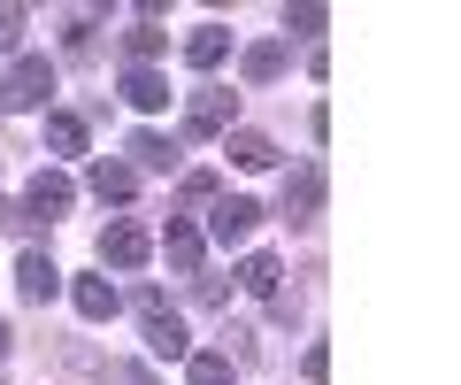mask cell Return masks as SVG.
Listing matches in <instances>:
<instances>
[{
	"label": "cell",
	"mask_w": 461,
	"mask_h": 385,
	"mask_svg": "<svg viewBox=\"0 0 461 385\" xmlns=\"http://www.w3.org/2000/svg\"><path fill=\"white\" fill-rule=\"evenodd\" d=\"M47 93H54V62H47V54H23V62H8V78H0V108H8V116H32Z\"/></svg>",
	"instance_id": "6da1fadb"
},
{
	"label": "cell",
	"mask_w": 461,
	"mask_h": 385,
	"mask_svg": "<svg viewBox=\"0 0 461 385\" xmlns=\"http://www.w3.org/2000/svg\"><path fill=\"white\" fill-rule=\"evenodd\" d=\"M239 124V93L230 85H193V101H185V139H215Z\"/></svg>",
	"instance_id": "7a4b0ae2"
},
{
	"label": "cell",
	"mask_w": 461,
	"mask_h": 385,
	"mask_svg": "<svg viewBox=\"0 0 461 385\" xmlns=\"http://www.w3.org/2000/svg\"><path fill=\"white\" fill-rule=\"evenodd\" d=\"M139 316H147V354H154V362H177V354H185V324L169 316V301L154 293V285L139 293Z\"/></svg>",
	"instance_id": "3957f363"
},
{
	"label": "cell",
	"mask_w": 461,
	"mask_h": 385,
	"mask_svg": "<svg viewBox=\"0 0 461 385\" xmlns=\"http://www.w3.org/2000/svg\"><path fill=\"white\" fill-rule=\"evenodd\" d=\"M69 201H77V185H69L62 170H39V178L23 185V208H16V216H23V224H32V216H47V224H54Z\"/></svg>",
	"instance_id": "277c9868"
},
{
	"label": "cell",
	"mask_w": 461,
	"mask_h": 385,
	"mask_svg": "<svg viewBox=\"0 0 461 385\" xmlns=\"http://www.w3.org/2000/svg\"><path fill=\"white\" fill-rule=\"evenodd\" d=\"M154 254V239H147V224H131V216H115L108 232H100V262H115V270H139Z\"/></svg>",
	"instance_id": "5b68a950"
},
{
	"label": "cell",
	"mask_w": 461,
	"mask_h": 385,
	"mask_svg": "<svg viewBox=\"0 0 461 385\" xmlns=\"http://www.w3.org/2000/svg\"><path fill=\"white\" fill-rule=\"evenodd\" d=\"M262 224V201H247V193H230V201H215V216H208V232L223 239V247H239V239Z\"/></svg>",
	"instance_id": "8992f818"
},
{
	"label": "cell",
	"mask_w": 461,
	"mask_h": 385,
	"mask_svg": "<svg viewBox=\"0 0 461 385\" xmlns=\"http://www.w3.org/2000/svg\"><path fill=\"white\" fill-rule=\"evenodd\" d=\"M16 293H23V301H39V308L62 293V270H54V254H39V247L23 254V262H16Z\"/></svg>",
	"instance_id": "52a82bcc"
},
{
	"label": "cell",
	"mask_w": 461,
	"mask_h": 385,
	"mask_svg": "<svg viewBox=\"0 0 461 385\" xmlns=\"http://www.w3.org/2000/svg\"><path fill=\"white\" fill-rule=\"evenodd\" d=\"M162 254H169V270H185V278H193V270H200V254H208V239H200L185 216H169V232H162Z\"/></svg>",
	"instance_id": "ba28073f"
},
{
	"label": "cell",
	"mask_w": 461,
	"mask_h": 385,
	"mask_svg": "<svg viewBox=\"0 0 461 385\" xmlns=\"http://www.w3.org/2000/svg\"><path fill=\"white\" fill-rule=\"evenodd\" d=\"M239 285H247L254 301H277L285 293V262L277 254H247V262H239Z\"/></svg>",
	"instance_id": "9c48e42d"
},
{
	"label": "cell",
	"mask_w": 461,
	"mask_h": 385,
	"mask_svg": "<svg viewBox=\"0 0 461 385\" xmlns=\"http://www.w3.org/2000/svg\"><path fill=\"white\" fill-rule=\"evenodd\" d=\"M315 201H323V170H293V178H285V216L308 224V216H315Z\"/></svg>",
	"instance_id": "30bf717a"
},
{
	"label": "cell",
	"mask_w": 461,
	"mask_h": 385,
	"mask_svg": "<svg viewBox=\"0 0 461 385\" xmlns=\"http://www.w3.org/2000/svg\"><path fill=\"white\" fill-rule=\"evenodd\" d=\"M69 301H77L85 324H108V316H115V285H108V278H77V285H69Z\"/></svg>",
	"instance_id": "8fae6325"
},
{
	"label": "cell",
	"mask_w": 461,
	"mask_h": 385,
	"mask_svg": "<svg viewBox=\"0 0 461 385\" xmlns=\"http://www.w3.org/2000/svg\"><path fill=\"white\" fill-rule=\"evenodd\" d=\"M85 185H93L100 201H131V193H139V170L131 162H93V178H85Z\"/></svg>",
	"instance_id": "7c38bea8"
},
{
	"label": "cell",
	"mask_w": 461,
	"mask_h": 385,
	"mask_svg": "<svg viewBox=\"0 0 461 385\" xmlns=\"http://www.w3.org/2000/svg\"><path fill=\"white\" fill-rule=\"evenodd\" d=\"M123 101L131 108H169V78L162 69H123Z\"/></svg>",
	"instance_id": "4fadbf2b"
},
{
	"label": "cell",
	"mask_w": 461,
	"mask_h": 385,
	"mask_svg": "<svg viewBox=\"0 0 461 385\" xmlns=\"http://www.w3.org/2000/svg\"><path fill=\"white\" fill-rule=\"evenodd\" d=\"M223 54H230V32H223V23H200V32L185 39V62H193V69H215Z\"/></svg>",
	"instance_id": "5bb4252c"
},
{
	"label": "cell",
	"mask_w": 461,
	"mask_h": 385,
	"mask_svg": "<svg viewBox=\"0 0 461 385\" xmlns=\"http://www.w3.org/2000/svg\"><path fill=\"white\" fill-rule=\"evenodd\" d=\"M247 85H269V78H285V39H262V47H247Z\"/></svg>",
	"instance_id": "9a60e30c"
},
{
	"label": "cell",
	"mask_w": 461,
	"mask_h": 385,
	"mask_svg": "<svg viewBox=\"0 0 461 385\" xmlns=\"http://www.w3.org/2000/svg\"><path fill=\"white\" fill-rule=\"evenodd\" d=\"M230 162H239V170H269V162H277V139H262V132H230Z\"/></svg>",
	"instance_id": "2e32d148"
},
{
	"label": "cell",
	"mask_w": 461,
	"mask_h": 385,
	"mask_svg": "<svg viewBox=\"0 0 461 385\" xmlns=\"http://www.w3.org/2000/svg\"><path fill=\"white\" fill-rule=\"evenodd\" d=\"M131 162H139V170H169V162H177V139H162V132H131Z\"/></svg>",
	"instance_id": "e0dca14e"
},
{
	"label": "cell",
	"mask_w": 461,
	"mask_h": 385,
	"mask_svg": "<svg viewBox=\"0 0 461 385\" xmlns=\"http://www.w3.org/2000/svg\"><path fill=\"white\" fill-rule=\"evenodd\" d=\"M47 147H54V154H85V116L54 108V116H47Z\"/></svg>",
	"instance_id": "ac0fdd59"
},
{
	"label": "cell",
	"mask_w": 461,
	"mask_h": 385,
	"mask_svg": "<svg viewBox=\"0 0 461 385\" xmlns=\"http://www.w3.org/2000/svg\"><path fill=\"white\" fill-rule=\"evenodd\" d=\"M185 378L193 385H230V354H185Z\"/></svg>",
	"instance_id": "d6986e66"
},
{
	"label": "cell",
	"mask_w": 461,
	"mask_h": 385,
	"mask_svg": "<svg viewBox=\"0 0 461 385\" xmlns=\"http://www.w3.org/2000/svg\"><path fill=\"white\" fill-rule=\"evenodd\" d=\"M215 201V170H193V178L177 185V208H208Z\"/></svg>",
	"instance_id": "ffe728a7"
},
{
	"label": "cell",
	"mask_w": 461,
	"mask_h": 385,
	"mask_svg": "<svg viewBox=\"0 0 461 385\" xmlns=\"http://www.w3.org/2000/svg\"><path fill=\"white\" fill-rule=\"evenodd\" d=\"M323 8H315V0H308V8H285V32H300V39H315V32H323Z\"/></svg>",
	"instance_id": "44dd1931"
},
{
	"label": "cell",
	"mask_w": 461,
	"mask_h": 385,
	"mask_svg": "<svg viewBox=\"0 0 461 385\" xmlns=\"http://www.w3.org/2000/svg\"><path fill=\"white\" fill-rule=\"evenodd\" d=\"M300 378L323 385V378H330V347H308V354H300Z\"/></svg>",
	"instance_id": "7402d4cb"
},
{
	"label": "cell",
	"mask_w": 461,
	"mask_h": 385,
	"mask_svg": "<svg viewBox=\"0 0 461 385\" xmlns=\"http://www.w3.org/2000/svg\"><path fill=\"white\" fill-rule=\"evenodd\" d=\"M16 32H23V8H0V54L16 47Z\"/></svg>",
	"instance_id": "603a6c76"
},
{
	"label": "cell",
	"mask_w": 461,
	"mask_h": 385,
	"mask_svg": "<svg viewBox=\"0 0 461 385\" xmlns=\"http://www.w3.org/2000/svg\"><path fill=\"white\" fill-rule=\"evenodd\" d=\"M8 347H16V332H8V316H0V362H8Z\"/></svg>",
	"instance_id": "cb8c5ba5"
}]
</instances>
